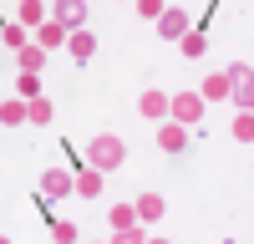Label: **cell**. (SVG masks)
<instances>
[{
	"label": "cell",
	"mask_w": 254,
	"mask_h": 244,
	"mask_svg": "<svg viewBox=\"0 0 254 244\" xmlns=\"http://www.w3.org/2000/svg\"><path fill=\"white\" fill-rule=\"evenodd\" d=\"M168 112H173L178 127H193V122L203 117V97L198 92H178V97H168Z\"/></svg>",
	"instance_id": "2"
},
{
	"label": "cell",
	"mask_w": 254,
	"mask_h": 244,
	"mask_svg": "<svg viewBox=\"0 0 254 244\" xmlns=\"http://www.w3.org/2000/svg\"><path fill=\"white\" fill-rule=\"evenodd\" d=\"M102 178H107V173H97V168H81V173L71 178V188H76L81 198H97V193H102Z\"/></svg>",
	"instance_id": "10"
},
{
	"label": "cell",
	"mask_w": 254,
	"mask_h": 244,
	"mask_svg": "<svg viewBox=\"0 0 254 244\" xmlns=\"http://www.w3.org/2000/svg\"><path fill=\"white\" fill-rule=\"evenodd\" d=\"M158 31H163L168 41H183L188 31H193V26H188V10H178V5H168V10L158 15Z\"/></svg>",
	"instance_id": "4"
},
{
	"label": "cell",
	"mask_w": 254,
	"mask_h": 244,
	"mask_svg": "<svg viewBox=\"0 0 254 244\" xmlns=\"http://www.w3.org/2000/svg\"><path fill=\"white\" fill-rule=\"evenodd\" d=\"M15 61H20V71H26V76H36V71H41V61H46V51H41V46H20Z\"/></svg>",
	"instance_id": "12"
},
{
	"label": "cell",
	"mask_w": 254,
	"mask_h": 244,
	"mask_svg": "<svg viewBox=\"0 0 254 244\" xmlns=\"http://www.w3.org/2000/svg\"><path fill=\"white\" fill-rule=\"evenodd\" d=\"M132 214H137V224H158V219L168 214V203H163V193H142V198L132 203Z\"/></svg>",
	"instance_id": "6"
},
{
	"label": "cell",
	"mask_w": 254,
	"mask_h": 244,
	"mask_svg": "<svg viewBox=\"0 0 254 244\" xmlns=\"http://www.w3.org/2000/svg\"><path fill=\"white\" fill-rule=\"evenodd\" d=\"M15 92H20V102H36V97H41V76H26V71H20Z\"/></svg>",
	"instance_id": "18"
},
{
	"label": "cell",
	"mask_w": 254,
	"mask_h": 244,
	"mask_svg": "<svg viewBox=\"0 0 254 244\" xmlns=\"http://www.w3.org/2000/svg\"><path fill=\"white\" fill-rule=\"evenodd\" d=\"M137 15H147V20H158V15H163V0H137Z\"/></svg>",
	"instance_id": "23"
},
{
	"label": "cell",
	"mask_w": 254,
	"mask_h": 244,
	"mask_svg": "<svg viewBox=\"0 0 254 244\" xmlns=\"http://www.w3.org/2000/svg\"><path fill=\"white\" fill-rule=\"evenodd\" d=\"M178 51H183V56H203V51H208V36H203V31H188Z\"/></svg>",
	"instance_id": "16"
},
{
	"label": "cell",
	"mask_w": 254,
	"mask_h": 244,
	"mask_svg": "<svg viewBox=\"0 0 254 244\" xmlns=\"http://www.w3.org/2000/svg\"><path fill=\"white\" fill-rule=\"evenodd\" d=\"M107 244H147V229H142V224H132V229H112Z\"/></svg>",
	"instance_id": "14"
},
{
	"label": "cell",
	"mask_w": 254,
	"mask_h": 244,
	"mask_svg": "<svg viewBox=\"0 0 254 244\" xmlns=\"http://www.w3.org/2000/svg\"><path fill=\"white\" fill-rule=\"evenodd\" d=\"M51 20H56L66 36H71V31H87V5H81V0H56V15H51Z\"/></svg>",
	"instance_id": "3"
},
{
	"label": "cell",
	"mask_w": 254,
	"mask_h": 244,
	"mask_svg": "<svg viewBox=\"0 0 254 244\" xmlns=\"http://www.w3.org/2000/svg\"><path fill=\"white\" fill-rule=\"evenodd\" d=\"M61 41H66V31H61L56 20H46V26H41V51H46V46H61Z\"/></svg>",
	"instance_id": "20"
},
{
	"label": "cell",
	"mask_w": 254,
	"mask_h": 244,
	"mask_svg": "<svg viewBox=\"0 0 254 244\" xmlns=\"http://www.w3.org/2000/svg\"><path fill=\"white\" fill-rule=\"evenodd\" d=\"M107 224H112V229H132V224H137V214H132V203H117V209L107 214Z\"/></svg>",
	"instance_id": "15"
},
{
	"label": "cell",
	"mask_w": 254,
	"mask_h": 244,
	"mask_svg": "<svg viewBox=\"0 0 254 244\" xmlns=\"http://www.w3.org/2000/svg\"><path fill=\"white\" fill-rule=\"evenodd\" d=\"M66 51H71L76 61H92V56H97V36H92V31H71V36H66Z\"/></svg>",
	"instance_id": "9"
},
{
	"label": "cell",
	"mask_w": 254,
	"mask_h": 244,
	"mask_svg": "<svg viewBox=\"0 0 254 244\" xmlns=\"http://www.w3.org/2000/svg\"><path fill=\"white\" fill-rule=\"evenodd\" d=\"M203 97H208V102H219V97H229V76H224V71H214V76L203 81Z\"/></svg>",
	"instance_id": "17"
},
{
	"label": "cell",
	"mask_w": 254,
	"mask_h": 244,
	"mask_svg": "<svg viewBox=\"0 0 254 244\" xmlns=\"http://www.w3.org/2000/svg\"><path fill=\"white\" fill-rule=\"evenodd\" d=\"M41 193H46V198L71 193V173H66V168H46V173H41Z\"/></svg>",
	"instance_id": "8"
},
{
	"label": "cell",
	"mask_w": 254,
	"mask_h": 244,
	"mask_svg": "<svg viewBox=\"0 0 254 244\" xmlns=\"http://www.w3.org/2000/svg\"><path fill=\"white\" fill-rule=\"evenodd\" d=\"M137 112L153 117V122H163V117H168V92H163V87H147V92L137 97Z\"/></svg>",
	"instance_id": "5"
},
{
	"label": "cell",
	"mask_w": 254,
	"mask_h": 244,
	"mask_svg": "<svg viewBox=\"0 0 254 244\" xmlns=\"http://www.w3.org/2000/svg\"><path fill=\"white\" fill-rule=\"evenodd\" d=\"M5 46L20 51V46H26V31H20V26H5Z\"/></svg>",
	"instance_id": "24"
},
{
	"label": "cell",
	"mask_w": 254,
	"mask_h": 244,
	"mask_svg": "<svg viewBox=\"0 0 254 244\" xmlns=\"http://www.w3.org/2000/svg\"><path fill=\"white\" fill-rule=\"evenodd\" d=\"M147 244H168V239H163V234H147Z\"/></svg>",
	"instance_id": "25"
},
{
	"label": "cell",
	"mask_w": 254,
	"mask_h": 244,
	"mask_svg": "<svg viewBox=\"0 0 254 244\" xmlns=\"http://www.w3.org/2000/svg\"><path fill=\"white\" fill-rule=\"evenodd\" d=\"M26 122H36V127H46V122H51V102H46V97L26 102Z\"/></svg>",
	"instance_id": "13"
},
{
	"label": "cell",
	"mask_w": 254,
	"mask_h": 244,
	"mask_svg": "<svg viewBox=\"0 0 254 244\" xmlns=\"http://www.w3.org/2000/svg\"><path fill=\"white\" fill-rule=\"evenodd\" d=\"M0 244H10V239H5V234H0Z\"/></svg>",
	"instance_id": "26"
},
{
	"label": "cell",
	"mask_w": 254,
	"mask_h": 244,
	"mask_svg": "<svg viewBox=\"0 0 254 244\" xmlns=\"http://www.w3.org/2000/svg\"><path fill=\"white\" fill-rule=\"evenodd\" d=\"M234 137L239 142H254V112H239L234 117Z\"/></svg>",
	"instance_id": "19"
},
{
	"label": "cell",
	"mask_w": 254,
	"mask_h": 244,
	"mask_svg": "<svg viewBox=\"0 0 254 244\" xmlns=\"http://www.w3.org/2000/svg\"><path fill=\"white\" fill-rule=\"evenodd\" d=\"M0 122H26V102H0Z\"/></svg>",
	"instance_id": "21"
},
{
	"label": "cell",
	"mask_w": 254,
	"mask_h": 244,
	"mask_svg": "<svg viewBox=\"0 0 254 244\" xmlns=\"http://www.w3.org/2000/svg\"><path fill=\"white\" fill-rule=\"evenodd\" d=\"M51 239L56 244H76V224H51Z\"/></svg>",
	"instance_id": "22"
},
{
	"label": "cell",
	"mask_w": 254,
	"mask_h": 244,
	"mask_svg": "<svg viewBox=\"0 0 254 244\" xmlns=\"http://www.w3.org/2000/svg\"><path fill=\"white\" fill-rule=\"evenodd\" d=\"M122 163H127V142H122L117 132H97V137L87 142V168L112 173V168H122Z\"/></svg>",
	"instance_id": "1"
},
{
	"label": "cell",
	"mask_w": 254,
	"mask_h": 244,
	"mask_svg": "<svg viewBox=\"0 0 254 244\" xmlns=\"http://www.w3.org/2000/svg\"><path fill=\"white\" fill-rule=\"evenodd\" d=\"M15 26H20V31H26V26H46V5H41V0H20Z\"/></svg>",
	"instance_id": "11"
},
{
	"label": "cell",
	"mask_w": 254,
	"mask_h": 244,
	"mask_svg": "<svg viewBox=\"0 0 254 244\" xmlns=\"http://www.w3.org/2000/svg\"><path fill=\"white\" fill-rule=\"evenodd\" d=\"M158 148H163V153H183V148H188V127L163 122V127H158Z\"/></svg>",
	"instance_id": "7"
}]
</instances>
